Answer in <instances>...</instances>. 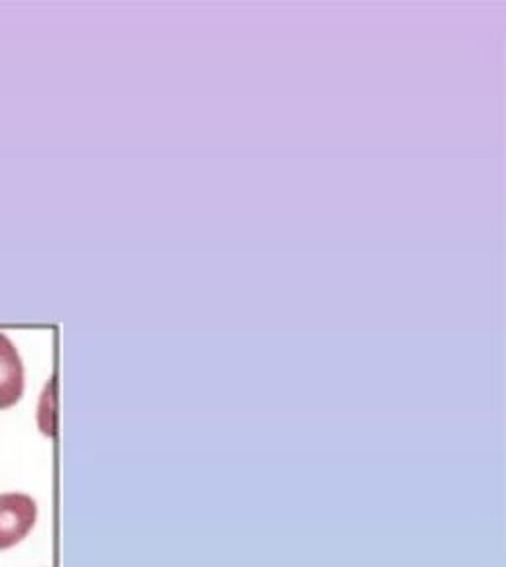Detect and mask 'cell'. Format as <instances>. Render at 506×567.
<instances>
[{
	"mask_svg": "<svg viewBox=\"0 0 506 567\" xmlns=\"http://www.w3.org/2000/svg\"><path fill=\"white\" fill-rule=\"evenodd\" d=\"M37 518L38 504L30 494H0V549L12 548L24 540Z\"/></svg>",
	"mask_w": 506,
	"mask_h": 567,
	"instance_id": "obj_1",
	"label": "cell"
},
{
	"mask_svg": "<svg viewBox=\"0 0 506 567\" xmlns=\"http://www.w3.org/2000/svg\"><path fill=\"white\" fill-rule=\"evenodd\" d=\"M24 362L14 342L0 332V410H9L24 394Z\"/></svg>",
	"mask_w": 506,
	"mask_h": 567,
	"instance_id": "obj_2",
	"label": "cell"
}]
</instances>
